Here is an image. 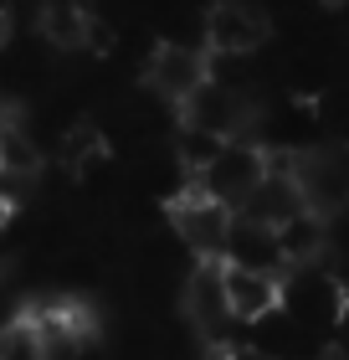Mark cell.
I'll list each match as a JSON object with an SVG mask.
<instances>
[{"label": "cell", "mask_w": 349, "mask_h": 360, "mask_svg": "<svg viewBox=\"0 0 349 360\" xmlns=\"http://www.w3.org/2000/svg\"><path fill=\"white\" fill-rule=\"evenodd\" d=\"M11 211H15V195H11L6 186H0V226H6V221H11Z\"/></svg>", "instance_id": "e0dca14e"}, {"label": "cell", "mask_w": 349, "mask_h": 360, "mask_svg": "<svg viewBox=\"0 0 349 360\" xmlns=\"http://www.w3.org/2000/svg\"><path fill=\"white\" fill-rule=\"evenodd\" d=\"M185 314L201 324L206 335H216L221 324H231V299H226V257H201L185 283Z\"/></svg>", "instance_id": "ba28073f"}, {"label": "cell", "mask_w": 349, "mask_h": 360, "mask_svg": "<svg viewBox=\"0 0 349 360\" xmlns=\"http://www.w3.org/2000/svg\"><path fill=\"white\" fill-rule=\"evenodd\" d=\"M288 165H293V175H298V186H303L313 211L329 217V211L349 206V160L344 155H298Z\"/></svg>", "instance_id": "9c48e42d"}, {"label": "cell", "mask_w": 349, "mask_h": 360, "mask_svg": "<svg viewBox=\"0 0 349 360\" xmlns=\"http://www.w3.org/2000/svg\"><path fill=\"white\" fill-rule=\"evenodd\" d=\"M0 360H46V335L31 309L0 324Z\"/></svg>", "instance_id": "7c38bea8"}, {"label": "cell", "mask_w": 349, "mask_h": 360, "mask_svg": "<svg viewBox=\"0 0 349 360\" xmlns=\"http://www.w3.org/2000/svg\"><path fill=\"white\" fill-rule=\"evenodd\" d=\"M303 206H308V195H303V186H298L293 165H288V160H272L268 180H262L237 211H242V217H252V221H262V226H282L288 217H298Z\"/></svg>", "instance_id": "52a82bcc"}, {"label": "cell", "mask_w": 349, "mask_h": 360, "mask_svg": "<svg viewBox=\"0 0 349 360\" xmlns=\"http://www.w3.org/2000/svg\"><path fill=\"white\" fill-rule=\"evenodd\" d=\"M180 124L185 129H195V134H216V139H237L242 134V124H246V103L237 93H231L226 83H211L195 93V98H185L180 103Z\"/></svg>", "instance_id": "8992f818"}, {"label": "cell", "mask_w": 349, "mask_h": 360, "mask_svg": "<svg viewBox=\"0 0 349 360\" xmlns=\"http://www.w3.org/2000/svg\"><path fill=\"white\" fill-rule=\"evenodd\" d=\"M216 360H268V355H262L257 345H221V355H216Z\"/></svg>", "instance_id": "2e32d148"}, {"label": "cell", "mask_w": 349, "mask_h": 360, "mask_svg": "<svg viewBox=\"0 0 349 360\" xmlns=\"http://www.w3.org/2000/svg\"><path fill=\"white\" fill-rule=\"evenodd\" d=\"M37 26H41V37L52 46H62V52H77V46L93 41V11L77 6V0H46Z\"/></svg>", "instance_id": "8fae6325"}, {"label": "cell", "mask_w": 349, "mask_h": 360, "mask_svg": "<svg viewBox=\"0 0 349 360\" xmlns=\"http://www.w3.org/2000/svg\"><path fill=\"white\" fill-rule=\"evenodd\" d=\"M272 160H277V155H268L262 144H252V139L237 134V139H221V144H216V155H211L190 180H201V186H206L211 195H221L226 206H242L246 195L268 180Z\"/></svg>", "instance_id": "7a4b0ae2"}, {"label": "cell", "mask_w": 349, "mask_h": 360, "mask_svg": "<svg viewBox=\"0 0 349 360\" xmlns=\"http://www.w3.org/2000/svg\"><path fill=\"white\" fill-rule=\"evenodd\" d=\"M226 299H231V314H237L242 324H257V319H268L272 309L288 304V273L231 263L226 257Z\"/></svg>", "instance_id": "277c9868"}, {"label": "cell", "mask_w": 349, "mask_h": 360, "mask_svg": "<svg viewBox=\"0 0 349 360\" xmlns=\"http://www.w3.org/2000/svg\"><path fill=\"white\" fill-rule=\"evenodd\" d=\"M6 37H11V15H6V6H0V46H6Z\"/></svg>", "instance_id": "ac0fdd59"}, {"label": "cell", "mask_w": 349, "mask_h": 360, "mask_svg": "<svg viewBox=\"0 0 349 360\" xmlns=\"http://www.w3.org/2000/svg\"><path fill=\"white\" fill-rule=\"evenodd\" d=\"M0 6H6V0H0Z\"/></svg>", "instance_id": "d6986e66"}, {"label": "cell", "mask_w": 349, "mask_h": 360, "mask_svg": "<svg viewBox=\"0 0 349 360\" xmlns=\"http://www.w3.org/2000/svg\"><path fill=\"white\" fill-rule=\"evenodd\" d=\"M62 160H67V170H88L93 160H103V134H98V124H72L67 134H62Z\"/></svg>", "instance_id": "5bb4252c"}, {"label": "cell", "mask_w": 349, "mask_h": 360, "mask_svg": "<svg viewBox=\"0 0 349 360\" xmlns=\"http://www.w3.org/2000/svg\"><path fill=\"white\" fill-rule=\"evenodd\" d=\"M170 226L195 257H226L231 226H237V206H226L221 195H211L201 180H190V191H180L170 201Z\"/></svg>", "instance_id": "6da1fadb"}, {"label": "cell", "mask_w": 349, "mask_h": 360, "mask_svg": "<svg viewBox=\"0 0 349 360\" xmlns=\"http://www.w3.org/2000/svg\"><path fill=\"white\" fill-rule=\"evenodd\" d=\"M268 41V15L246 0H216L206 11V46L221 57H242V52H257Z\"/></svg>", "instance_id": "5b68a950"}, {"label": "cell", "mask_w": 349, "mask_h": 360, "mask_svg": "<svg viewBox=\"0 0 349 360\" xmlns=\"http://www.w3.org/2000/svg\"><path fill=\"white\" fill-rule=\"evenodd\" d=\"M211 83V46H180V41H159L154 52H149V68H144V88L170 98L180 108L185 98H195Z\"/></svg>", "instance_id": "3957f363"}, {"label": "cell", "mask_w": 349, "mask_h": 360, "mask_svg": "<svg viewBox=\"0 0 349 360\" xmlns=\"http://www.w3.org/2000/svg\"><path fill=\"white\" fill-rule=\"evenodd\" d=\"M277 248H282V257H288V268L319 263V257L329 252V217L313 211V206H303L298 217H288L277 226Z\"/></svg>", "instance_id": "30bf717a"}, {"label": "cell", "mask_w": 349, "mask_h": 360, "mask_svg": "<svg viewBox=\"0 0 349 360\" xmlns=\"http://www.w3.org/2000/svg\"><path fill=\"white\" fill-rule=\"evenodd\" d=\"M329 350H334V360H349V293H344L334 324H329Z\"/></svg>", "instance_id": "9a60e30c"}, {"label": "cell", "mask_w": 349, "mask_h": 360, "mask_svg": "<svg viewBox=\"0 0 349 360\" xmlns=\"http://www.w3.org/2000/svg\"><path fill=\"white\" fill-rule=\"evenodd\" d=\"M37 170H41L37 144L21 134V124H15V119L0 113V175H26V180H31Z\"/></svg>", "instance_id": "4fadbf2b"}]
</instances>
